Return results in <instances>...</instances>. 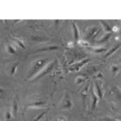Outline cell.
<instances>
[{
	"mask_svg": "<svg viewBox=\"0 0 121 121\" xmlns=\"http://www.w3.org/2000/svg\"><path fill=\"white\" fill-rule=\"evenodd\" d=\"M47 62V59H40L36 60L33 65L32 69L30 70L29 73V77H32L33 75L36 74L37 75L42 70L44 66L45 65V63Z\"/></svg>",
	"mask_w": 121,
	"mask_h": 121,
	"instance_id": "6da1fadb",
	"label": "cell"
},
{
	"mask_svg": "<svg viewBox=\"0 0 121 121\" xmlns=\"http://www.w3.org/2000/svg\"><path fill=\"white\" fill-rule=\"evenodd\" d=\"M54 65H55V61H53L52 63L48 64V65L46 66V68H43L41 71H40V73H39L38 74L36 75V79L39 78H41V77H43V76H44V74H47L48 73H49V72L52 70V68H53Z\"/></svg>",
	"mask_w": 121,
	"mask_h": 121,
	"instance_id": "7a4b0ae2",
	"label": "cell"
},
{
	"mask_svg": "<svg viewBox=\"0 0 121 121\" xmlns=\"http://www.w3.org/2000/svg\"><path fill=\"white\" fill-rule=\"evenodd\" d=\"M99 29L98 28H95H95H92L91 30H90V32H88L86 37L89 38V39L90 38H94L99 34Z\"/></svg>",
	"mask_w": 121,
	"mask_h": 121,
	"instance_id": "3957f363",
	"label": "cell"
},
{
	"mask_svg": "<svg viewBox=\"0 0 121 121\" xmlns=\"http://www.w3.org/2000/svg\"><path fill=\"white\" fill-rule=\"evenodd\" d=\"M73 36H74V40L78 41L79 39V31L78 27L76 26L74 23H73Z\"/></svg>",
	"mask_w": 121,
	"mask_h": 121,
	"instance_id": "277c9868",
	"label": "cell"
},
{
	"mask_svg": "<svg viewBox=\"0 0 121 121\" xmlns=\"http://www.w3.org/2000/svg\"><path fill=\"white\" fill-rule=\"evenodd\" d=\"M72 107V103L69 100V99L68 97H66V99H65V101L63 102V105H62V108L64 109H69Z\"/></svg>",
	"mask_w": 121,
	"mask_h": 121,
	"instance_id": "5b68a950",
	"label": "cell"
},
{
	"mask_svg": "<svg viewBox=\"0 0 121 121\" xmlns=\"http://www.w3.org/2000/svg\"><path fill=\"white\" fill-rule=\"evenodd\" d=\"M87 61H89L88 59H86L85 60H82V61L79 62V63H78V64H75L74 65L72 66V69H71V70H79L80 68H81L83 65H85Z\"/></svg>",
	"mask_w": 121,
	"mask_h": 121,
	"instance_id": "8992f818",
	"label": "cell"
},
{
	"mask_svg": "<svg viewBox=\"0 0 121 121\" xmlns=\"http://www.w3.org/2000/svg\"><path fill=\"white\" fill-rule=\"evenodd\" d=\"M95 95H97L99 99H102V91H101L99 86L97 84V82H95Z\"/></svg>",
	"mask_w": 121,
	"mask_h": 121,
	"instance_id": "52a82bcc",
	"label": "cell"
},
{
	"mask_svg": "<svg viewBox=\"0 0 121 121\" xmlns=\"http://www.w3.org/2000/svg\"><path fill=\"white\" fill-rule=\"evenodd\" d=\"M92 110H94V109L95 108V107H96L97 105V103H98V99L99 98L97 97V95H95V93L94 92V91H92Z\"/></svg>",
	"mask_w": 121,
	"mask_h": 121,
	"instance_id": "ba28073f",
	"label": "cell"
},
{
	"mask_svg": "<svg viewBox=\"0 0 121 121\" xmlns=\"http://www.w3.org/2000/svg\"><path fill=\"white\" fill-rule=\"evenodd\" d=\"M44 105H46V103L45 102H43V101H38V102H34L32 104H30L28 107H41V106H44Z\"/></svg>",
	"mask_w": 121,
	"mask_h": 121,
	"instance_id": "9c48e42d",
	"label": "cell"
},
{
	"mask_svg": "<svg viewBox=\"0 0 121 121\" xmlns=\"http://www.w3.org/2000/svg\"><path fill=\"white\" fill-rule=\"evenodd\" d=\"M58 47L57 46H49V47H46V48H43L40 49H38L37 52H44V51H50V50H55L57 49Z\"/></svg>",
	"mask_w": 121,
	"mask_h": 121,
	"instance_id": "30bf717a",
	"label": "cell"
},
{
	"mask_svg": "<svg viewBox=\"0 0 121 121\" xmlns=\"http://www.w3.org/2000/svg\"><path fill=\"white\" fill-rule=\"evenodd\" d=\"M100 23H102V26L103 27V29H104V31H106V32H111V31H112V29L110 28V26H109L107 23L105 22V21L103 20H100Z\"/></svg>",
	"mask_w": 121,
	"mask_h": 121,
	"instance_id": "8fae6325",
	"label": "cell"
},
{
	"mask_svg": "<svg viewBox=\"0 0 121 121\" xmlns=\"http://www.w3.org/2000/svg\"><path fill=\"white\" fill-rule=\"evenodd\" d=\"M18 112V104L15 100L13 101V107H12V115L14 116H16V113Z\"/></svg>",
	"mask_w": 121,
	"mask_h": 121,
	"instance_id": "7c38bea8",
	"label": "cell"
},
{
	"mask_svg": "<svg viewBox=\"0 0 121 121\" xmlns=\"http://www.w3.org/2000/svg\"><path fill=\"white\" fill-rule=\"evenodd\" d=\"M7 52H8L10 54H15V52H16V50H15V48L12 45H11V44L7 45Z\"/></svg>",
	"mask_w": 121,
	"mask_h": 121,
	"instance_id": "4fadbf2b",
	"label": "cell"
},
{
	"mask_svg": "<svg viewBox=\"0 0 121 121\" xmlns=\"http://www.w3.org/2000/svg\"><path fill=\"white\" fill-rule=\"evenodd\" d=\"M11 117H12V113L10 112V110H8L7 112H6V114H5L6 121H9L11 119Z\"/></svg>",
	"mask_w": 121,
	"mask_h": 121,
	"instance_id": "5bb4252c",
	"label": "cell"
},
{
	"mask_svg": "<svg viewBox=\"0 0 121 121\" xmlns=\"http://www.w3.org/2000/svg\"><path fill=\"white\" fill-rule=\"evenodd\" d=\"M120 44H118V45H117L116 47H115V48H112V50H111V51L110 52H107V53L106 54V56H108L109 55H111V54H112L113 53V52H116V50L117 49H118V48H120Z\"/></svg>",
	"mask_w": 121,
	"mask_h": 121,
	"instance_id": "9a60e30c",
	"label": "cell"
},
{
	"mask_svg": "<svg viewBox=\"0 0 121 121\" xmlns=\"http://www.w3.org/2000/svg\"><path fill=\"white\" fill-rule=\"evenodd\" d=\"M15 43H16L20 47V48H22L23 49H25V46H24V44H23V42L21 41V40H19L18 39H15Z\"/></svg>",
	"mask_w": 121,
	"mask_h": 121,
	"instance_id": "2e32d148",
	"label": "cell"
},
{
	"mask_svg": "<svg viewBox=\"0 0 121 121\" xmlns=\"http://www.w3.org/2000/svg\"><path fill=\"white\" fill-rule=\"evenodd\" d=\"M86 81V78H84L83 77H82V76H79V77L77 78V79H76V82L77 83H82V82H84Z\"/></svg>",
	"mask_w": 121,
	"mask_h": 121,
	"instance_id": "e0dca14e",
	"label": "cell"
},
{
	"mask_svg": "<svg viewBox=\"0 0 121 121\" xmlns=\"http://www.w3.org/2000/svg\"><path fill=\"white\" fill-rule=\"evenodd\" d=\"M118 71H119V67H118V66L113 65L112 67V72L113 75H116V73H117Z\"/></svg>",
	"mask_w": 121,
	"mask_h": 121,
	"instance_id": "ac0fdd59",
	"label": "cell"
},
{
	"mask_svg": "<svg viewBox=\"0 0 121 121\" xmlns=\"http://www.w3.org/2000/svg\"><path fill=\"white\" fill-rule=\"evenodd\" d=\"M111 33H107V34L106 35V36H104L103 38H102L101 40H99V42H103V41H106V40H107L109 39V37L111 36Z\"/></svg>",
	"mask_w": 121,
	"mask_h": 121,
	"instance_id": "d6986e66",
	"label": "cell"
},
{
	"mask_svg": "<svg viewBox=\"0 0 121 121\" xmlns=\"http://www.w3.org/2000/svg\"><path fill=\"white\" fill-rule=\"evenodd\" d=\"M45 114H46V112H42L41 114H40V116H38L37 117H36V119H35V120H34V121H38V120H40V119H41L42 117L44 116V115H45Z\"/></svg>",
	"mask_w": 121,
	"mask_h": 121,
	"instance_id": "ffe728a7",
	"label": "cell"
},
{
	"mask_svg": "<svg viewBox=\"0 0 121 121\" xmlns=\"http://www.w3.org/2000/svg\"><path fill=\"white\" fill-rule=\"evenodd\" d=\"M105 50H106V48H95V52L99 53V52H103V51H105Z\"/></svg>",
	"mask_w": 121,
	"mask_h": 121,
	"instance_id": "44dd1931",
	"label": "cell"
},
{
	"mask_svg": "<svg viewBox=\"0 0 121 121\" xmlns=\"http://www.w3.org/2000/svg\"><path fill=\"white\" fill-rule=\"evenodd\" d=\"M17 66H18V65H17V64H15V65L12 67V69H11V75H13L15 73V70H16V69H17Z\"/></svg>",
	"mask_w": 121,
	"mask_h": 121,
	"instance_id": "7402d4cb",
	"label": "cell"
},
{
	"mask_svg": "<svg viewBox=\"0 0 121 121\" xmlns=\"http://www.w3.org/2000/svg\"><path fill=\"white\" fill-rule=\"evenodd\" d=\"M103 120H104V121H117L116 120H113V119H109V118H106V119H104Z\"/></svg>",
	"mask_w": 121,
	"mask_h": 121,
	"instance_id": "603a6c76",
	"label": "cell"
},
{
	"mask_svg": "<svg viewBox=\"0 0 121 121\" xmlns=\"http://www.w3.org/2000/svg\"><path fill=\"white\" fill-rule=\"evenodd\" d=\"M3 89H1V88H0V95H2V94H3Z\"/></svg>",
	"mask_w": 121,
	"mask_h": 121,
	"instance_id": "cb8c5ba5",
	"label": "cell"
},
{
	"mask_svg": "<svg viewBox=\"0 0 121 121\" xmlns=\"http://www.w3.org/2000/svg\"><path fill=\"white\" fill-rule=\"evenodd\" d=\"M60 121H66V120H65V119H61Z\"/></svg>",
	"mask_w": 121,
	"mask_h": 121,
	"instance_id": "d4e9b609",
	"label": "cell"
}]
</instances>
